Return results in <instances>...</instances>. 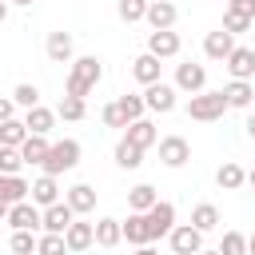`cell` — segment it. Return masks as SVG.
Instances as JSON below:
<instances>
[{
	"instance_id": "7",
	"label": "cell",
	"mask_w": 255,
	"mask_h": 255,
	"mask_svg": "<svg viewBox=\"0 0 255 255\" xmlns=\"http://www.w3.org/2000/svg\"><path fill=\"white\" fill-rule=\"evenodd\" d=\"M124 239H128L131 247H147V243H155L147 211H128V219H124Z\"/></svg>"
},
{
	"instance_id": "32",
	"label": "cell",
	"mask_w": 255,
	"mask_h": 255,
	"mask_svg": "<svg viewBox=\"0 0 255 255\" xmlns=\"http://www.w3.org/2000/svg\"><path fill=\"white\" fill-rule=\"evenodd\" d=\"M56 112H60V120H68V124H80V120L88 116V100H84V96H64Z\"/></svg>"
},
{
	"instance_id": "35",
	"label": "cell",
	"mask_w": 255,
	"mask_h": 255,
	"mask_svg": "<svg viewBox=\"0 0 255 255\" xmlns=\"http://www.w3.org/2000/svg\"><path fill=\"white\" fill-rule=\"evenodd\" d=\"M219 251H223V255H251V239H247V235H239V231H223Z\"/></svg>"
},
{
	"instance_id": "42",
	"label": "cell",
	"mask_w": 255,
	"mask_h": 255,
	"mask_svg": "<svg viewBox=\"0 0 255 255\" xmlns=\"http://www.w3.org/2000/svg\"><path fill=\"white\" fill-rule=\"evenodd\" d=\"M227 12H239V16L255 20V0H227Z\"/></svg>"
},
{
	"instance_id": "6",
	"label": "cell",
	"mask_w": 255,
	"mask_h": 255,
	"mask_svg": "<svg viewBox=\"0 0 255 255\" xmlns=\"http://www.w3.org/2000/svg\"><path fill=\"white\" fill-rule=\"evenodd\" d=\"M179 96V88L175 84H151V88H143V100H147V112H155V116H167V112H175V100Z\"/></svg>"
},
{
	"instance_id": "36",
	"label": "cell",
	"mask_w": 255,
	"mask_h": 255,
	"mask_svg": "<svg viewBox=\"0 0 255 255\" xmlns=\"http://www.w3.org/2000/svg\"><path fill=\"white\" fill-rule=\"evenodd\" d=\"M36 247H40L36 231H12V239H8V251L12 255H32Z\"/></svg>"
},
{
	"instance_id": "30",
	"label": "cell",
	"mask_w": 255,
	"mask_h": 255,
	"mask_svg": "<svg viewBox=\"0 0 255 255\" xmlns=\"http://www.w3.org/2000/svg\"><path fill=\"white\" fill-rule=\"evenodd\" d=\"M155 203H159V195H155L151 183H135V187L128 191V207H131V211H151Z\"/></svg>"
},
{
	"instance_id": "17",
	"label": "cell",
	"mask_w": 255,
	"mask_h": 255,
	"mask_svg": "<svg viewBox=\"0 0 255 255\" xmlns=\"http://www.w3.org/2000/svg\"><path fill=\"white\" fill-rule=\"evenodd\" d=\"M147 52L159 56V60H171V56H179V36H175L171 28H163V32H147Z\"/></svg>"
},
{
	"instance_id": "15",
	"label": "cell",
	"mask_w": 255,
	"mask_h": 255,
	"mask_svg": "<svg viewBox=\"0 0 255 255\" xmlns=\"http://www.w3.org/2000/svg\"><path fill=\"white\" fill-rule=\"evenodd\" d=\"M159 72H163V64H159V56H151V52H139V56L131 60V76H135L143 88L159 84Z\"/></svg>"
},
{
	"instance_id": "27",
	"label": "cell",
	"mask_w": 255,
	"mask_h": 255,
	"mask_svg": "<svg viewBox=\"0 0 255 255\" xmlns=\"http://www.w3.org/2000/svg\"><path fill=\"white\" fill-rule=\"evenodd\" d=\"M215 183H219L223 191H239V187L247 183V171H243L239 163H231V159H227V163H219V171H215Z\"/></svg>"
},
{
	"instance_id": "21",
	"label": "cell",
	"mask_w": 255,
	"mask_h": 255,
	"mask_svg": "<svg viewBox=\"0 0 255 255\" xmlns=\"http://www.w3.org/2000/svg\"><path fill=\"white\" fill-rule=\"evenodd\" d=\"M147 219H151V235H155V239H159V235H171V227H175V203L159 199V203L147 211Z\"/></svg>"
},
{
	"instance_id": "11",
	"label": "cell",
	"mask_w": 255,
	"mask_h": 255,
	"mask_svg": "<svg viewBox=\"0 0 255 255\" xmlns=\"http://www.w3.org/2000/svg\"><path fill=\"white\" fill-rule=\"evenodd\" d=\"M175 88H179V92H191V96L203 92V88H207V68H203V64H191V60L179 64V68H175Z\"/></svg>"
},
{
	"instance_id": "38",
	"label": "cell",
	"mask_w": 255,
	"mask_h": 255,
	"mask_svg": "<svg viewBox=\"0 0 255 255\" xmlns=\"http://www.w3.org/2000/svg\"><path fill=\"white\" fill-rule=\"evenodd\" d=\"M12 100H16V108L28 112V108L40 104V88H36V84H16V88H12Z\"/></svg>"
},
{
	"instance_id": "23",
	"label": "cell",
	"mask_w": 255,
	"mask_h": 255,
	"mask_svg": "<svg viewBox=\"0 0 255 255\" xmlns=\"http://www.w3.org/2000/svg\"><path fill=\"white\" fill-rule=\"evenodd\" d=\"M56 116H60V112H52V108L36 104V108H28V112H24V124H28V131H36V135H48V131L56 128Z\"/></svg>"
},
{
	"instance_id": "45",
	"label": "cell",
	"mask_w": 255,
	"mask_h": 255,
	"mask_svg": "<svg viewBox=\"0 0 255 255\" xmlns=\"http://www.w3.org/2000/svg\"><path fill=\"white\" fill-rule=\"evenodd\" d=\"M135 255H159V251H155V247L147 243V247H135Z\"/></svg>"
},
{
	"instance_id": "2",
	"label": "cell",
	"mask_w": 255,
	"mask_h": 255,
	"mask_svg": "<svg viewBox=\"0 0 255 255\" xmlns=\"http://www.w3.org/2000/svg\"><path fill=\"white\" fill-rule=\"evenodd\" d=\"M223 112H231V104H227V96H223V88L219 92H195L191 100H187V116L191 120H199V124H211V120H223Z\"/></svg>"
},
{
	"instance_id": "14",
	"label": "cell",
	"mask_w": 255,
	"mask_h": 255,
	"mask_svg": "<svg viewBox=\"0 0 255 255\" xmlns=\"http://www.w3.org/2000/svg\"><path fill=\"white\" fill-rule=\"evenodd\" d=\"M32 199V183L24 175H0V203L12 207V203H24Z\"/></svg>"
},
{
	"instance_id": "5",
	"label": "cell",
	"mask_w": 255,
	"mask_h": 255,
	"mask_svg": "<svg viewBox=\"0 0 255 255\" xmlns=\"http://www.w3.org/2000/svg\"><path fill=\"white\" fill-rule=\"evenodd\" d=\"M167 243H171L175 255H199L203 251V231L195 223H175L171 235H167Z\"/></svg>"
},
{
	"instance_id": "39",
	"label": "cell",
	"mask_w": 255,
	"mask_h": 255,
	"mask_svg": "<svg viewBox=\"0 0 255 255\" xmlns=\"http://www.w3.org/2000/svg\"><path fill=\"white\" fill-rule=\"evenodd\" d=\"M20 167H24L20 147H0V175H20Z\"/></svg>"
},
{
	"instance_id": "46",
	"label": "cell",
	"mask_w": 255,
	"mask_h": 255,
	"mask_svg": "<svg viewBox=\"0 0 255 255\" xmlns=\"http://www.w3.org/2000/svg\"><path fill=\"white\" fill-rule=\"evenodd\" d=\"M247 183H251V195H255V167L247 171Z\"/></svg>"
},
{
	"instance_id": "41",
	"label": "cell",
	"mask_w": 255,
	"mask_h": 255,
	"mask_svg": "<svg viewBox=\"0 0 255 255\" xmlns=\"http://www.w3.org/2000/svg\"><path fill=\"white\" fill-rule=\"evenodd\" d=\"M100 116H104V124H108V128H128V116L120 112V104H116V100H112V104H104V112H100Z\"/></svg>"
},
{
	"instance_id": "26",
	"label": "cell",
	"mask_w": 255,
	"mask_h": 255,
	"mask_svg": "<svg viewBox=\"0 0 255 255\" xmlns=\"http://www.w3.org/2000/svg\"><path fill=\"white\" fill-rule=\"evenodd\" d=\"M48 147H52L48 135H36V131H32V135L20 143V155H24V163H36V167H40V163L48 159Z\"/></svg>"
},
{
	"instance_id": "9",
	"label": "cell",
	"mask_w": 255,
	"mask_h": 255,
	"mask_svg": "<svg viewBox=\"0 0 255 255\" xmlns=\"http://www.w3.org/2000/svg\"><path fill=\"white\" fill-rule=\"evenodd\" d=\"M235 48H239L235 44V32H227V28H215V32L203 36V56L207 60H227Z\"/></svg>"
},
{
	"instance_id": "8",
	"label": "cell",
	"mask_w": 255,
	"mask_h": 255,
	"mask_svg": "<svg viewBox=\"0 0 255 255\" xmlns=\"http://www.w3.org/2000/svg\"><path fill=\"white\" fill-rule=\"evenodd\" d=\"M191 159V143L183 135H163L159 139V163L163 167H183Z\"/></svg>"
},
{
	"instance_id": "29",
	"label": "cell",
	"mask_w": 255,
	"mask_h": 255,
	"mask_svg": "<svg viewBox=\"0 0 255 255\" xmlns=\"http://www.w3.org/2000/svg\"><path fill=\"white\" fill-rule=\"evenodd\" d=\"M116 163H120L124 171H135V167L143 163V147H135L131 139L120 135V143H116Z\"/></svg>"
},
{
	"instance_id": "47",
	"label": "cell",
	"mask_w": 255,
	"mask_h": 255,
	"mask_svg": "<svg viewBox=\"0 0 255 255\" xmlns=\"http://www.w3.org/2000/svg\"><path fill=\"white\" fill-rule=\"evenodd\" d=\"M8 4H20V8H24V4H36V0H8Z\"/></svg>"
},
{
	"instance_id": "34",
	"label": "cell",
	"mask_w": 255,
	"mask_h": 255,
	"mask_svg": "<svg viewBox=\"0 0 255 255\" xmlns=\"http://www.w3.org/2000/svg\"><path fill=\"white\" fill-rule=\"evenodd\" d=\"M147 8H151V0H120V4H116V12H120L124 24H139V20H147Z\"/></svg>"
},
{
	"instance_id": "22",
	"label": "cell",
	"mask_w": 255,
	"mask_h": 255,
	"mask_svg": "<svg viewBox=\"0 0 255 255\" xmlns=\"http://www.w3.org/2000/svg\"><path fill=\"white\" fill-rule=\"evenodd\" d=\"M116 243H124V219L100 215L96 219V247H116Z\"/></svg>"
},
{
	"instance_id": "12",
	"label": "cell",
	"mask_w": 255,
	"mask_h": 255,
	"mask_svg": "<svg viewBox=\"0 0 255 255\" xmlns=\"http://www.w3.org/2000/svg\"><path fill=\"white\" fill-rule=\"evenodd\" d=\"M72 223H76V211H72V203H68V199H60V203L44 207V231H52V235H64Z\"/></svg>"
},
{
	"instance_id": "28",
	"label": "cell",
	"mask_w": 255,
	"mask_h": 255,
	"mask_svg": "<svg viewBox=\"0 0 255 255\" xmlns=\"http://www.w3.org/2000/svg\"><path fill=\"white\" fill-rule=\"evenodd\" d=\"M223 96H227V104H231V108H251L255 88H251V80H231V84L223 88Z\"/></svg>"
},
{
	"instance_id": "25",
	"label": "cell",
	"mask_w": 255,
	"mask_h": 255,
	"mask_svg": "<svg viewBox=\"0 0 255 255\" xmlns=\"http://www.w3.org/2000/svg\"><path fill=\"white\" fill-rule=\"evenodd\" d=\"M28 135H32V131H28L24 120H16V116H12V120H0V147H20Z\"/></svg>"
},
{
	"instance_id": "24",
	"label": "cell",
	"mask_w": 255,
	"mask_h": 255,
	"mask_svg": "<svg viewBox=\"0 0 255 255\" xmlns=\"http://www.w3.org/2000/svg\"><path fill=\"white\" fill-rule=\"evenodd\" d=\"M32 203H40V207L60 203V183H56V175H40V179H32Z\"/></svg>"
},
{
	"instance_id": "20",
	"label": "cell",
	"mask_w": 255,
	"mask_h": 255,
	"mask_svg": "<svg viewBox=\"0 0 255 255\" xmlns=\"http://www.w3.org/2000/svg\"><path fill=\"white\" fill-rule=\"evenodd\" d=\"M64 199L72 203L76 215H92V211H96V187H92V183H72Z\"/></svg>"
},
{
	"instance_id": "48",
	"label": "cell",
	"mask_w": 255,
	"mask_h": 255,
	"mask_svg": "<svg viewBox=\"0 0 255 255\" xmlns=\"http://www.w3.org/2000/svg\"><path fill=\"white\" fill-rule=\"evenodd\" d=\"M199 255H223V251H219V247H215V251H199Z\"/></svg>"
},
{
	"instance_id": "13",
	"label": "cell",
	"mask_w": 255,
	"mask_h": 255,
	"mask_svg": "<svg viewBox=\"0 0 255 255\" xmlns=\"http://www.w3.org/2000/svg\"><path fill=\"white\" fill-rule=\"evenodd\" d=\"M223 68L231 72V80H255V48H235L227 60H223Z\"/></svg>"
},
{
	"instance_id": "4",
	"label": "cell",
	"mask_w": 255,
	"mask_h": 255,
	"mask_svg": "<svg viewBox=\"0 0 255 255\" xmlns=\"http://www.w3.org/2000/svg\"><path fill=\"white\" fill-rule=\"evenodd\" d=\"M4 223L12 231H44V207L32 203V199L12 203V207H4Z\"/></svg>"
},
{
	"instance_id": "31",
	"label": "cell",
	"mask_w": 255,
	"mask_h": 255,
	"mask_svg": "<svg viewBox=\"0 0 255 255\" xmlns=\"http://www.w3.org/2000/svg\"><path fill=\"white\" fill-rule=\"evenodd\" d=\"M191 223H195L203 235L215 231V227H219V207H215V203H195V207H191Z\"/></svg>"
},
{
	"instance_id": "10",
	"label": "cell",
	"mask_w": 255,
	"mask_h": 255,
	"mask_svg": "<svg viewBox=\"0 0 255 255\" xmlns=\"http://www.w3.org/2000/svg\"><path fill=\"white\" fill-rule=\"evenodd\" d=\"M44 52H48L52 64H72V60H76V40H72V32H48Z\"/></svg>"
},
{
	"instance_id": "16",
	"label": "cell",
	"mask_w": 255,
	"mask_h": 255,
	"mask_svg": "<svg viewBox=\"0 0 255 255\" xmlns=\"http://www.w3.org/2000/svg\"><path fill=\"white\" fill-rule=\"evenodd\" d=\"M175 20H179V8H175L171 0H151V8H147V24H151V32L175 28Z\"/></svg>"
},
{
	"instance_id": "37",
	"label": "cell",
	"mask_w": 255,
	"mask_h": 255,
	"mask_svg": "<svg viewBox=\"0 0 255 255\" xmlns=\"http://www.w3.org/2000/svg\"><path fill=\"white\" fill-rule=\"evenodd\" d=\"M36 255H72V251H68V239H64V235H52V231H44V235H40V247H36Z\"/></svg>"
},
{
	"instance_id": "49",
	"label": "cell",
	"mask_w": 255,
	"mask_h": 255,
	"mask_svg": "<svg viewBox=\"0 0 255 255\" xmlns=\"http://www.w3.org/2000/svg\"><path fill=\"white\" fill-rule=\"evenodd\" d=\"M247 239H251V255H255V231H251V235H247Z\"/></svg>"
},
{
	"instance_id": "18",
	"label": "cell",
	"mask_w": 255,
	"mask_h": 255,
	"mask_svg": "<svg viewBox=\"0 0 255 255\" xmlns=\"http://www.w3.org/2000/svg\"><path fill=\"white\" fill-rule=\"evenodd\" d=\"M124 139H131L135 147H143V151H147V147H155V143H159V128H155L151 120H135V124H128V128H124Z\"/></svg>"
},
{
	"instance_id": "33",
	"label": "cell",
	"mask_w": 255,
	"mask_h": 255,
	"mask_svg": "<svg viewBox=\"0 0 255 255\" xmlns=\"http://www.w3.org/2000/svg\"><path fill=\"white\" fill-rule=\"evenodd\" d=\"M116 104H120V112L128 116V124L143 120V112H147V100H143V96H135V92H124V96H116Z\"/></svg>"
},
{
	"instance_id": "1",
	"label": "cell",
	"mask_w": 255,
	"mask_h": 255,
	"mask_svg": "<svg viewBox=\"0 0 255 255\" xmlns=\"http://www.w3.org/2000/svg\"><path fill=\"white\" fill-rule=\"evenodd\" d=\"M100 80H104V60H100V56H76V60H72V72H68V80H64V96H84V100H88V92H92Z\"/></svg>"
},
{
	"instance_id": "3",
	"label": "cell",
	"mask_w": 255,
	"mask_h": 255,
	"mask_svg": "<svg viewBox=\"0 0 255 255\" xmlns=\"http://www.w3.org/2000/svg\"><path fill=\"white\" fill-rule=\"evenodd\" d=\"M80 163V143L76 139H56L52 147H48V159L40 163V171L44 175H64V171H72Z\"/></svg>"
},
{
	"instance_id": "43",
	"label": "cell",
	"mask_w": 255,
	"mask_h": 255,
	"mask_svg": "<svg viewBox=\"0 0 255 255\" xmlns=\"http://www.w3.org/2000/svg\"><path fill=\"white\" fill-rule=\"evenodd\" d=\"M12 116H16V100H12V96H8V100H4V104H0V120H12Z\"/></svg>"
},
{
	"instance_id": "44",
	"label": "cell",
	"mask_w": 255,
	"mask_h": 255,
	"mask_svg": "<svg viewBox=\"0 0 255 255\" xmlns=\"http://www.w3.org/2000/svg\"><path fill=\"white\" fill-rule=\"evenodd\" d=\"M243 128H247V135H251V139H255V112H251V116H247V124H243Z\"/></svg>"
},
{
	"instance_id": "19",
	"label": "cell",
	"mask_w": 255,
	"mask_h": 255,
	"mask_svg": "<svg viewBox=\"0 0 255 255\" xmlns=\"http://www.w3.org/2000/svg\"><path fill=\"white\" fill-rule=\"evenodd\" d=\"M64 239H68V251H72V255H80V251H88V247L96 243V223L76 219V223L64 231Z\"/></svg>"
},
{
	"instance_id": "40",
	"label": "cell",
	"mask_w": 255,
	"mask_h": 255,
	"mask_svg": "<svg viewBox=\"0 0 255 255\" xmlns=\"http://www.w3.org/2000/svg\"><path fill=\"white\" fill-rule=\"evenodd\" d=\"M251 24H255V20H247V16H239V12H223V28L235 32V36H243Z\"/></svg>"
}]
</instances>
